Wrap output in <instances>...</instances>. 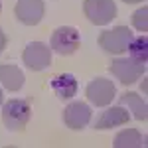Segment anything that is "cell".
<instances>
[{
    "label": "cell",
    "instance_id": "6da1fadb",
    "mask_svg": "<svg viewBox=\"0 0 148 148\" xmlns=\"http://www.w3.org/2000/svg\"><path fill=\"white\" fill-rule=\"evenodd\" d=\"M32 116V105L28 99H10L2 107V123L8 130H24Z\"/></svg>",
    "mask_w": 148,
    "mask_h": 148
},
{
    "label": "cell",
    "instance_id": "7a4b0ae2",
    "mask_svg": "<svg viewBox=\"0 0 148 148\" xmlns=\"http://www.w3.org/2000/svg\"><path fill=\"white\" fill-rule=\"evenodd\" d=\"M83 12L91 24L105 26L116 18V4H114V0H85Z\"/></svg>",
    "mask_w": 148,
    "mask_h": 148
},
{
    "label": "cell",
    "instance_id": "3957f363",
    "mask_svg": "<svg viewBox=\"0 0 148 148\" xmlns=\"http://www.w3.org/2000/svg\"><path fill=\"white\" fill-rule=\"evenodd\" d=\"M132 38H134V34L126 26H116V28L107 30L99 36V46L107 53H123V51H126Z\"/></svg>",
    "mask_w": 148,
    "mask_h": 148
},
{
    "label": "cell",
    "instance_id": "277c9868",
    "mask_svg": "<svg viewBox=\"0 0 148 148\" xmlns=\"http://www.w3.org/2000/svg\"><path fill=\"white\" fill-rule=\"evenodd\" d=\"M79 32L71 26H61L57 28L56 32L51 34V40H49V47L59 53V56H71L79 49Z\"/></svg>",
    "mask_w": 148,
    "mask_h": 148
},
{
    "label": "cell",
    "instance_id": "5b68a950",
    "mask_svg": "<svg viewBox=\"0 0 148 148\" xmlns=\"http://www.w3.org/2000/svg\"><path fill=\"white\" fill-rule=\"evenodd\" d=\"M111 73L116 79L125 85H132L136 83V79H140L146 73V63H138L134 59H126V57H116L111 61Z\"/></svg>",
    "mask_w": 148,
    "mask_h": 148
},
{
    "label": "cell",
    "instance_id": "8992f818",
    "mask_svg": "<svg viewBox=\"0 0 148 148\" xmlns=\"http://www.w3.org/2000/svg\"><path fill=\"white\" fill-rule=\"evenodd\" d=\"M22 59L32 71L47 69L51 65V47H47L44 42H32V44L26 46Z\"/></svg>",
    "mask_w": 148,
    "mask_h": 148
},
{
    "label": "cell",
    "instance_id": "52a82bcc",
    "mask_svg": "<svg viewBox=\"0 0 148 148\" xmlns=\"http://www.w3.org/2000/svg\"><path fill=\"white\" fill-rule=\"evenodd\" d=\"M85 95H87V99H89L95 107H107V105H111V101L114 99L116 89H114L113 81L105 79V77H97V79H93L91 83L87 85Z\"/></svg>",
    "mask_w": 148,
    "mask_h": 148
},
{
    "label": "cell",
    "instance_id": "ba28073f",
    "mask_svg": "<svg viewBox=\"0 0 148 148\" xmlns=\"http://www.w3.org/2000/svg\"><path fill=\"white\" fill-rule=\"evenodd\" d=\"M89 121H91V109H89L87 103L73 101L63 109V123H65L71 130H81V128H85V126L89 125Z\"/></svg>",
    "mask_w": 148,
    "mask_h": 148
},
{
    "label": "cell",
    "instance_id": "9c48e42d",
    "mask_svg": "<svg viewBox=\"0 0 148 148\" xmlns=\"http://www.w3.org/2000/svg\"><path fill=\"white\" fill-rule=\"evenodd\" d=\"M44 0H18L14 14L26 26H36L44 18Z\"/></svg>",
    "mask_w": 148,
    "mask_h": 148
},
{
    "label": "cell",
    "instance_id": "30bf717a",
    "mask_svg": "<svg viewBox=\"0 0 148 148\" xmlns=\"http://www.w3.org/2000/svg\"><path fill=\"white\" fill-rule=\"evenodd\" d=\"M128 119H130V114L123 109V105L111 107V109H107V111L97 119L95 128H97V130H107V128H113V126H123V125L128 123Z\"/></svg>",
    "mask_w": 148,
    "mask_h": 148
},
{
    "label": "cell",
    "instance_id": "8fae6325",
    "mask_svg": "<svg viewBox=\"0 0 148 148\" xmlns=\"http://www.w3.org/2000/svg\"><path fill=\"white\" fill-rule=\"evenodd\" d=\"M49 85H51L53 93H56L59 99H71L73 95H77V89H79V83H77V79L71 73L56 75Z\"/></svg>",
    "mask_w": 148,
    "mask_h": 148
},
{
    "label": "cell",
    "instance_id": "7c38bea8",
    "mask_svg": "<svg viewBox=\"0 0 148 148\" xmlns=\"http://www.w3.org/2000/svg\"><path fill=\"white\" fill-rule=\"evenodd\" d=\"M0 83L8 91H18L24 85V73L16 65H0Z\"/></svg>",
    "mask_w": 148,
    "mask_h": 148
},
{
    "label": "cell",
    "instance_id": "4fadbf2b",
    "mask_svg": "<svg viewBox=\"0 0 148 148\" xmlns=\"http://www.w3.org/2000/svg\"><path fill=\"white\" fill-rule=\"evenodd\" d=\"M119 103H121V105H126V107L132 111V116H134L136 121H146L148 107H146V101H144L140 95H136V93H125V95L119 97Z\"/></svg>",
    "mask_w": 148,
    "mask_h": 148
},
{
    "label": "cell",
    "instance_id": "5bb4252c",
    "mask_svg": "<svg viewBox=\"0 0 148 148\" xmlns=\"http://www.w3.org/2000/svg\"><path fill=\"white\" fill-rule=\"evenodd\" d=\"M144 138L140 136L136 128H126V130H121L113 140V146L114 148H138V146H144L142 142Z\"/></svg>",
    "mask_w": 148,
    "mask_h": 148
},
{
    "label": "cell",
    "instance_id": "9a60e30c",
    "mask_svg": "<svg viewBox=\"0 0 148 148\" xmlns=\"http://www.w3.org/2000/svg\"><path fill=\"white\" fill-rule=\"evenodd\" d=\"M126 51H128L130 59H134L138 63H146V59H148V38L144 34L138 36V38H132V42L128 44Z\"/></svg>",
    "mask_w": 148,
    "mask_h": 148
},
{
    "label": "cell",
    "instance_id": "2e32d148",
    "mask_svg": "<svg viewBox=\"0 0 148 148\" xmlns=\"http://www.w3.org/2000/svg\"><path fill=\"white\" fill-rule=\"evenodd\" d=\"M132 26L136 28L138 32H142V34L148 30V8L146 6L138 8V10L132 14Z\"/></svg>",
    "mask_w": 148,
    "mask_h": 148
},
{
    "label": "cell",
    "instance_id": "e0dca14e",
    "mask_svg": "<svg viewBox=\"0 0 148 148\" xmlns=\"http://www.w3.org/2000/svg\"><path fill=\"white\" fill-rule=\"evenodd\" d=\"M6 47V36H4V32H2V28H0V51Z\"/></svg>",
    "mask_w": 148,
    "mask_h": 148
},
{
    "label": "cell",
    "instance_id": "ac0fdd59",
    "mask_svg": "<svg viewBox=\"0 0 148 148\" xmlns=\"http://www.w3.org/2000/svg\"><path fill=\"white\" fill-rule=\"evenodd\" d=\"M126 4H136V2H142V0H125Z\"/></svg>",
    "mask_w": 148,
    "mask_h": 148
},
{
    "label": "cell",
    "instance_id": "d6986e66",
    "mask_svg": "<svg viewBox=\"0 0 148 148\" xmlns=\"http://www.w3.org/2000/svg\"><path fill=\"white\" fill-rule=\"evenodd\" d=\"M0 103H2V91H0Z\"/></svg>",
    "mask_w": 148,
    "mask_h": 148
},
{
    "label": "cell",
    "instance_id": "ffe728a7",
    "mask_svg": "<svg viewBox=\"0 0 148 148\" xmlns=\"http://www.w3.org/2000/svg\"><path fill=\"white\" fill-rule=\"evenodd\" d=\"M0 12H2V2H0Z\"/></svg>",
    "mask_w": 148,
    "mask_h": 148
}]
</instances>
